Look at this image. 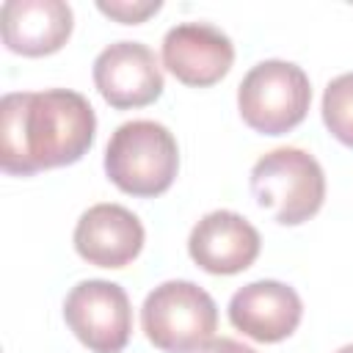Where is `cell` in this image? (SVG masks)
Instances as JSON below:
<instances>
[{
  "label": "cell",
  "mask_w": 353,
  "mask_h": 353,
  "mask_svg": "<svg viewBox=\"0 0 353 353\" xmlns=\"http://www.w3.org/2000/svg\"><path fill=\"white\" fill-rule=\"evenodd\" d=\"M94 132L97 116L83 94L11 91L0 102V165L14 176L72 165L91 149Z\"/></svg>",
  "instance_id": "cell-1"
},
{
  "label": "cell",
  "mask_w": 353,
  "mask_h": 353,
  "mask_svg": "<svg viewBox=\"0 0 353 353\" xmlns=\"http://www.w3.org/2000/svg\"><path fill=\"white\" fill-rule=\"evenodd\" d=\"M176 171L179 146L171 130L160 121H124L105 146V174L121 193L154 199L174 185Z\"/></svg>",
  "instance_id": "cell-2"
},
{
  "label": "cell",
  "mask_w": 353,
  "mask_h": 353,
  "mask_svg": "<svg viewBox=\"0 0 353 353\" xmlns=\"http://www.w3.org/2000/svg\"><path fill=\"white\" fill-rule=\"evenodd\" d=\"M251 193L276 223L298 226L320 212L325 199V174L309 152L298 146H279L254 163Z\"/></svg>",
  "instance_id": "cell-3"
},
{
  "label": "cell",
  "mask_w": 353,
  "mask_h": 353,
  "mask_svg": "<svg viewBox=\"0 0 353 353\" xmlns=\"http://www.w3.org/2000/svg\"><path fill=\"white\" fill-rule=\"evenodd\" d=\"M141 325L146 339L163 353H199L215 339L218 309L207 290L174 279L157 284L146 295Z\"/></svg>",
  "instance_id": "cell-4"
},
{
  "label": "cell",
  "mask_w": 353,
  "mask_h": 353,
  "mask_svg": "<svg viewBox=\"0 0 353 353\" xmlns=\"http://www.w3.org/2000/svg\"><path fill=\"white\" fill-rule=\"evenodd\" d=\"M309 74L292 61H259L237 85V110L262 135H284L298 127L309 113Z\"/></svg>",
  "instance_id": "cell-5"
},
{
  "label": "cell",
  "mask_w": 353,
  "mask_h": 353,
  "mask_svg": "<svg viewBox=\"0 0 353 353\" xmlns=\"http://www.w3.org/2000/svg\"><path fill=\"white\" fill-rule=\"evenodd\" d=\"M69 331L91 353H121L132 334V309L124 287L105 279L74 284L63 301Z\"/></svg>",
  "instance_id": "cell-6"
},
{
  "label": "cell",
  "mask_w": 353,
  "mask_h": 353,
  "mask_svg": "<svg viewBox=\"0 0 353 353\" xmlns=\"http://www.w3.org/2000/svg\"><path fill=\"white\" fill-rule=\"evenodd\" d=\"M94 85L116 110L152 105L165 88L154 52L141 41L108 44L94 58Z\"/></svg>",
  "instance_id": "cell-7"
},
{
  "label": "cell",
  "mask_w": 353,
  "mask_h": 353,
  "mask_svg": "<svg viewBox=\"0 0 353 353\" xmlns=\"http://www.w3.org/2000/svg\"><path fill=\"white\" fill-rule=\"evenodd\" d=\"M232 63V39L210 22H179L163 36V66L185 85H215L229 74Z\"/></svg>",
  "instance_id": "cell-8"
},
{
  "label": "cell",
  "mask_w": 353,
  "mask_h": 353,
  "mask_svg": "<svg viewBox=\"0 0 353 353\" xmlns=\"http://www.w3.org/2000/svg\"><path fill=\"white\" fill-rule=\"evenodd\" d=\"M259 232L251 221L232 210L207 212L188 237L190 259L212 276H234L254 265L259 256Z\"/></svg>",
  "instance_id": "cell-9"
},
{
  "label": "cell",
  "mask_w": 353,
  "mask_h": 353,
  "mask_svg": "<svg viewBox=\"0 0 353 353\" xmlns=\"http://www.w3.org/2000/svg\"><path fill=\"white\" fill-rule=\"evenodd\" d=\"M303 317L301 295L273 279L240 287L229 301V323L254 342H281L295 334Z\"/></svg>",
  "instance_id": "cell-10"
},
{
  "label": "cell",
  "mask_w": 353,
  "mask_h": 353,
  "mask_svg": "<svg viewBox=\"0 0 353 353\" xmlns=\"http://www.w3.org/2000/svg\"><path fill=\"white\" fill-rule=\"evenodd\" d=\"M146 232L121 204H94L74 226V251L97 268H124L143 248Z\"/></svg>",
  "instance_id": "cell-11"
},
{
  "label": "cell",
  "mask_w": 353,
  "mask_h": 353,
  "mask_svg": "<svg viewBox=\"0 0 353 353\" xmlns=\"http://www.w3.org/2000/svg\"><path fill=\"white\" fill-rule=\"evenodd\" d=\"M74 28L72 6L63 0H6L0 8L3 44L28 58L58 52Z\"/></svg>",
  "instance_id": "cell-12"
},
{
  "label": "cell",
  "mask_w": 353,
  "mask_h": 353,
  "mask_svg": "<svg viewBox=\"0 0 353 353\" xmlns=\"http://www.w3.org/2000/svg\"><path fill=\"white\" fill-rule=\"evenodd\" d=\"M323 121L339 143L353 149V72H345L325 85Z\"/></svg>",
  "instance_id": "cell-13"
},
{
  "label": "cell",
  "mask_w": 353,
  "mask_h": 353,
  "mask_svg": "<svg viewBox=\"0 0 353 353\" xmlns=\"http://www.w3.org/2000/svg\"><path fill=\"white\" fill-rule=\"evenodd\" d=\"M97 8L105 14V17H110V19H119V22H124V25H138V22H143V19H149L152 14H157L160 8H163V3L160 0H132V3H127V0H119V3H105V0H99L97 3Z\"/></svg>",
  "instance_id": "cell-14"
},
{
  "label": "cell",
  "mask_w": 353,
  "mask_h": 353,
  "mask_svg": "<svg viewBox=\"0 0 353 353\" xmlns=\"http://www.w3.org/2000/svg\"><path fill=\"white\" fill-rule=\"evenodd\" d=\"M201 353H256V350L248 347V345H243V342H237V339L218 336V339H212Z\"/></svg>",
  "instance_id": "cell-15"
},
{
  "label": "cell",
  "mask_w": 353,
  "mask_h": 353,
  "mask_svg": "<svg viewBox=\"0 0 353 353\" xmlns=\"http://www.w3.org/2000/svg\"><path fill=\"white\" fill-rule=\"evenodd\" d=\"M336 353H353V345H342Z\"/></svg>",
  "instance_id": "cell-16"
}]
</instances>
